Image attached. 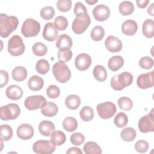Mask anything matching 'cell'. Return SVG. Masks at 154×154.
Returning a JSON list of instances; mask_svg holds the SVG:
<instances>
[{
    "label": "cell",
    "instance_id": "cell-1",
    "mask_svg": "<svg viewBox=\"0 0 154 154\" xmlns=\"http://www.w3.org/2000/svg\"><path fill=\"white\" fill-rule=\"evenodd\" d=\"M19 24L18 19L14 16L6 14H0V35L3 38L8 37L11 33L16 30Z\"/></svg>",
    "mask_w": 154,
    "mask_h": 154
},
{
    "label": "cell",
    "instance_id": "cell-2",
    "mask_svg": "<svg viewBox=\"0 0 154 154\" xmlns=\"http://www.w3.org/2000/svg\"><path fill=\"white\" fill-rule=\"evenodd\" d=\"M133 81L132 75L128 72H123L118 75L112 76L111 79V86L116 91L122 90L125 87L130 85Z\"/></svg>",
    "mask_w": 154,
    "mask_h": 154
},
{
    "label": "cell",
    "instance_id": "cell-3",
    "mask_svg": "<svg viewBox=\"0 0 154 154\" xmlns=\"http://www.w3.org/2000/svg\"><path fill=\"white\" fill-rule=\"evenodd\" d=\"M52 73L56 80L60 83L67 82L71 77V72L66 63L59 61L52 67Z\"/></svg>",
    "mask_w": 154,
    "mask_h": 154
},
{
    "label": "cell",
    "instance_id": "cell-4",
    "mask_svg": "<svg viewBox=\"0 0 154 154\" xmlns=\"http://www.w3.org/2000/svg\"><path fill=\"white\" fill-rule=\"evenodd\" d=\"M20 114V108L16 103H8L0 108V118L2 120H14Z\"/></svg>",
    "mask_w": 154,
    "mask_h": 154
},
{
    "label": "cell",
    "instance_id": "cell-5",
    "mask_svg": "<svg viewBox=\"0 0 154 154\" xmlns=\"http://www.w3.org/2000/svg\"><path fill=\"white\" fill-rule=\"evenodd\" d=\"M40 23L32 18L26 19L21 28V32L25 37H35L40 32Z\"/></svg>",
    "mask_w": 154,
    "mask_h": 154
},
{
    "label": "cell",
    "instance_id": "cell-6",
    "mask_svg": "<svg viewBox=\"0 0 154 154\" xmlns=\"http://www.w3.org/2000/svg\"><path fill=\"white\" fill-rule=\"evenodd\" d=\"M8 51L13 56H20L25 50V46L22 38L18 35L12 36L8 42Z\"/></svg>",
    "mask_w": 154,
    "mask_h": 154
},
{
    "label": "cell",
    "instance_id": "cell-7",
    "mask_svg": "<svg viewBox=\"0 0 154 154\" xmlns=\"http://www.w3.org/2000/svg\"><path fill=\"white\" fill-rule=\"evenodd\" d=\"M96 109L99 116L105 120L113 117L117 111L115 104L111 102L99 103L96 106Z\"/></svg>",
    "mask_w": 154,
    "mask_h": 154
},
{
    "label": "cell",
    "instance_id": "cell-8",
    "mask_svg": "<svg viewBox=\"0 0 154 154\" xmlns=\"http://www.w3.org/2000/svg\"><path fill=\"white\" fill-rule=\"evenodd\" d=\"M56 148V146L48 140H40L35 142L32 146V150L36 153L51 154L53 153Z\"/></svg>",
    "mask_w": 154,
    "mask_h": 154
},
{
    "label": "cell",
    "instance_id": "cell-9",
    "mask_svg": "<svg viewBox=\"0 0 154 154\" xmlns=\"http://www.w3.org/2000/svg\"><path fill=\"white\" fill-rule=\"evenodd\" d=\"M90 22L91 19L88 14L82 17H76L72 22V30L76 34H81L85 31Z\"/></svg>",
    "mask_w": 154,
    "mask_h": 154
},
{
    "label": "cell",
    "instance_id": "cell-10",
    "mask_svg": "<svg viewBox=\"0 0 154 154\" xmlns=\"http://www.w3.org/2000/svg\"><path fill=\"white\" fill-rule=\"evenodd\" d=\"M139 130L142 133H147L154 131V114L153 109L150 112L142 117L138 123Z\"/></svg>",
    "mask_w": 154,
    "mask_h": 154
},
{
    "label": "cell",
    "instance_id": "cell-11",
    "mask_svg": "<svg viewBox=\"0 0 154 154\" xmlns=\"http://www.w3.org/2000/svg\"><path fill=\"white\" fill-rule=\"evenodd\" d=\"M46 103V100L42 95L31 96L26 98L24 102L25 108L28 110H35L43 107Z\"/></svg>",
    "mask_w": 154,
    "mask_h": 154
},
{
    "label": "cell",
    "instance_id": "cell-12",
    "mask_svg": "<svg viewBox=\"0 0 154 154\" xmlns=\"http://www.w3.org/2000/svg\"><path fill=\"white\" fill-rule=\"evenodd\" d=\"M153 72H150L140 75L137 79V84L141 89H147L153 86Z\"/></svg>",
    "mask_w": 154,
    "mask_h": 154
},
{
    "label": "cell",
    "instance_id": "cell-13",
    "mask_svg": "<svg viewBox=\"0 0 154 154\" xmlns=\"http://www.w3.org/2000/svg\"><path fill=\"white\" fill-rule=\"evenodd\" d=\"M91 64V57L85 53L79 54L75 58V65L77 69L80 71L86 70Z\"/></svg>",
    "mask_w": 154,
    "mask_h": 154
},
{
    "label": "cell",
    "instance_id": "cell-14",
    "mask_svg": "<svg viewBox=\"0 0 154 154\" xmlns=\"http://www.w3.org/2000/svg\"><path fill=\"white\" fill-rule=\"evenodd\" d=\"M93 14L96 20L103 22L109 17L110 15V10L106 5L100 4L96 5L93 8Z\"/></svg>",
    "mask_w": 154,
    "mask_h": 154
},
{
    "label": "cell",
    "instance_id": "cell-15",
    "mask_svg": "<svg viewBox=\"0 0 154 154\" xmlns=\"http://www.w3.org/2000/svg\"><path fill=\"white\" fill-rule=\"evenodd\" d=\"M105 46L108 51L111 52H119L122 49V41L117 37L109 35L105 41Z\"/></svg>",
    "mask_w": 154,
    "mask_h": 154
},
{
    "label": "cell",
    "instance_id": "cell-16",
    "mask_svg": "<svg viewBox=\"0 0 154 154\" xmlns=\"http://www.w3.org/2000/svg\"><path fill=\"white\" fill-rule=\"evenodd\" d=\"M17 137L23 140L31 139L34 134V131L31 125L28 123L21 124L17 129Z\"/></svg>",
    "mask_w": 154,
    "mask_h": 154
},
{
    "label": "cell",
    "instance_id": "cell-17",
    "mask_svg": "<svg viewBox=\"0 0 154 154\" xmlns=\"http://www.w3.org/2000/svg\"><path fill=\"white\" fill-rule=\"evenodd\" d=\"M58 31L52 22L46 23L44 26L42 35L43 38L49 42H53L58 38Z\"/></svg>",
    "mask_w": 154,
    "mask_h": 154
},
{
    "label": "cell",
    "instance_id": "cell-18",
    "mask_svg": "<svg viewBox=\"0 0 154 154\" xmlns=\"http://www.w3.org/2000/svg\"><path fill=\"white\" fill-rule=\"evenodd\" d=\"M5 94L7 98L11 100H17L22 97L23 90L21 87L18 85H11L7 88Z\"/></svg>",
    "mask_w": 154,
    "mask_h": 154
},
{
    "label": "cell",
    "instance_id": "cell-19",
    "mask_svg": "<svg viewBox=\"0 0 154 154\" xmlns=\"http://www.w3.org/2000/svg\"><path fill=\"white\" fill-rule=\"evenodd\" d=\"M138 29V25L135 20H126L122 25V31L126 35H134Z\"/></svg>",
    "mask_w": 154,
    "mask_h": 154
},
{
    "label": "cell",
    "instance_id": "cell-20",
    "mask_svg": "<svg viewBox=\"0 0 154 154\" xmlns=\"http://www.w3.org/2000/svg\"><path fill=\"white\" fill-rule=\"evenodd\" d=\"M39 132L45 137L51 136L52 133L55 131V127L53 122L48 120H43L38 125Z\"/></svg>",
    "mask_w": 154,
    "mask_h": 154
},
{
    "label": "cell",
    "instance_id": "cell-21",
    "mask_svg": "<svg viewBox=\"0 0 154 154\" xmlns=\"http://www.w3.org/2000/svg\"><path fill=\"white\" fill-rule=\"evenodd\" d=\"M44 85L43 79L39 76L33 75L28 81V88L32 91H39Z\"/></svg>",
    "mask_w": 154,
    "mask_h": 154
},
{
    "label": "cell",
    "instance_id": "cell-22",
    "mask_svg": "<svg viewBox=\"0 0 154 154\" xmlns=\"http://www.w3.org/2000/svg\"><path fill=\"white\" fill-rule=\"evenodd\" d=\"M58 111V108L57 105L51 102H48L41 108L42 114L46 117H54Z\"/></svg>",
    "mask_w": 154,
    "mask_h": 154
},
{
    "label": "cell",
    "instance_id": "cell-23",
    "mask_svg": "<svg viewBox=\"0 0 154 154\" xmlns=\"http://www.w3.org/2000/svg\"><path fill=\"white\" fill-rule=\"evenodd\" d=\"M124 64V60L122 57L119 55L113 56L109 58L108 62V68L113 71L116 72L122 67Z\"/></svg>",
    "mask_w": 154,
    "mask_h": 154
},
{
    "label": "cell",
    "instance_id": "cell-24",
    "mask_svg": "<svg viewBox=\"0 0 154 154\" xmlns=\"http://www.w3.org/2000/svg\"><path fill=\"white\" fill-rule=\"evenodd\" d=\"M142 31L147 38H152L154 36V21L149 19L144 20L142 26Z\"/></svg>",
    "mask_w": 154,
    "mask_h": 154
},
{
    "label": "cell",
    "instance_id": "cell-25",
    "mask_svg": "<svg viewBox=\"0 0 154 154\" xmlns=\"http://www.w3.org/2000/svg\"><path fill=\"white\" fill-rule=\"evenodd\" d=\"M73 45V42L70 37L67 34H63L60 35L57 40L56 47L58 49H61L63 48H71Z\"/></svg>",
    "mask_w": 154,
    "mask_h": 154
},
{
    "label": "cell",
    "instance_id": "cell-26",
    "mask_svg": "<svg viewBox=\"0 0 154 154\" xmlns=\"http://www.w3.org/2000/svg\"><path fill=\"white\" fill-rule=\"evenodd\" d=\"M27 70L25 67L23 66L16 67L11 72L12 78L16 81H22L26 78Z\"/></svg>",
    "mask_w": 154,
    "mask_h": 154
},
{
    "label": "cell",
    "instance_id": "cell-27",
    "mask_svg": "<svg viewBox=\"0 0 154 154\" xmlns=\"http://www.w3.org/2000/svg\"><path fill=\"white\" fill-rule=\"evenodd\" d=\"M81 104L80 97L76 94L69 95L65 99L66 106L71 110L76 109Z\"/></svg>",
    "mask_w": 154,
    "mask_h": 154
},
{
    "label": "cell",
    "instance_id": "cell-28",
    "mask_svg": "<svg viewBox=\"0 0 154 154\" xmlns=\"http://www.w3.org/2000/svg\"><path fill=\"white\" fill-rule=\"evenodd\" d=\"M84 153L86 154H100L102 149L94 141H88L83 147Z\"/></svg>",
    "mask_w": 154,
    "mask_h": 154
},
{
    "label": "cell",
    "instance_id": "cell-29",
    "mask_svg": "<svg viewBox=\"0 0 154 154\" xmlns=\"http://www.w3.org/2000/svg\"><path fill=\"white\" fill-rule=\"evenodd\" d=\"M93 74L94 78L99 82L104 81L107 78V72L102 65L96 66L93 69Z\"/></svg>",
    "mask_w": 154,
    "mask_h": 154
},
{
    "label": "cell",
    "instance_id": "cell-30",
    "mask_svg": "<svg viewBox=\"0 0 154 154\" xmlns=\"http://www.w3.org/2000/svg\"><path fill=\"white\" fill-rule=\"evenodd\" d=\"M120 136L122 139L126 142L132 141L137 136V132L132 127H127L124 128L121 133Z\"/></svg>",
    "mask_w": 154,
    "mask_h": 154
},
{
    "label": "cell",
    "instance_id": "cell-31",
    "mask_svg": "<svg viewBox=\"0 0 154 154\" xmlns=\"http://www.w3.org/2000/svg\"><path fill=\"white\" fill-rule=\"evenodd\" d=\"M119 10L123 16H128L131 14L134 10L133 4L128 1L122 2L119 6Z\"/></svg>",
    "mask_w": 154,
    "mask_h": 154
},
{
    "label": "cell",
    "instance_id": "cell-32",
    "mask_svg": "<svg viewBox=\"0 0 154 154\" xmlns=\"http://www.w3.org/2000/svg\"><path fill=\"white\" fill-rule=\"evenodd\" d=\"M63 127L67 132H73L78 127L77 120L73 117H67L63 122Z\"/></svg>",
    "mask_w": 154,
    "mask_h": 154
},
{
    "label": "cell",
    "instance_id": "cell-33",
    "mask_svg": "<svg viewBox=\"0 0 154 154\" xmlns=\"http://www.w3.org/2000/svg\"><path fill=\"white\" fill-rule=\"evenodd\" d=\"M66 137L64 132L61 131H54L51 135V141L55 146H61L66 141Z\"/></svg>",
    "mask_w": 154,
    "mask_h": 154
},
{
    "label": "cell",
    "instance_id": "cell-34",
    "mask_svg": "<svg viewBox=\"0 0 154 154\" xmlns=\"http://www.w3.org/2000/svg\"><path fill=\"white\" fill-rule=\"evenodd\" d=\"M93 109L88 106H84L79 112V116L82 120L84 122H89L94 117Z\"/></svg>",
    "mask_w": 154,
    "mask_h": 154
},
{
    "label": "cell",
    "instance_id": "cell-35",
    "mask_svg": "<svg viewBox=\"0 0 154 154\" xmlns=\"http://www.w3.org/2000/svg\"><path fill=\"white\" fill-rule=\"evenodd\" d=\"M13 130L10 126L8 125H2L0 127L1 140L3 141H8L12 138Z\"/></svg>",
    "mask_w": 154,
    "mask_h": 154
},
{
    "label": "cell",
    "instance_id": "cell-36",
    "mask_svg": "<svg viewBox=\"0 0 154 154\" xmlns=\"http://www.w3.org/2000/svg\"><path fill=\"white\" fill-rule=\"evenodd\" d=\"M72 55L73 53L72 51L70 50V49L67 48H63L60 49L57 54L58 59L60 61H63L64 63L70 61L72 57Z\"/></svg>",
    "mask_w": 154,
    "mask_h": 154
},
{
    "label": "cell",
    "instance_id": "cell-37",
    "mask_svg": "<svg viewBox=\"0 0 154 154\" xmlns=\"http://www.w3.org/2000/svg\"><path fill=\"white\" fill-rule=\"evenodd\" d=\"M50 69V65L46 60L40 59L38 60L35 64L36 71L42 75H45L48 72Z\"/></svg>",
    "mask_w": 154,
    "mask_h": 154
},
{
    "label": "cell",
    "instance_id": "cell-38",
    "mask_svg": "<svg viewBox=\"0 0 154 154\" xmlns=\"http://www.w3.org/2000/svg\"><path fill=\"white\" fill-rule=\"evenodd\" d=\"M105 35V29L99 25H96L92 29L90 34L91 38L96 42L101 40Z\"/></svg>",
    "mask_w": 154,
    "mask_h": 154
},
{
    "label": "cell",
    "instance_id": "cell-39",
    "mask_svg": "<svg viewBox=\"0 0 154 154\" xmlns=\"http://www.w3.org/2000/svg\"><path fill=\"white\" fill-rule=\"evenodd\" d=\"M32 51L34 55L38 57H42L45 55L47 53L48 48L45 44L41 42H36L33 45Z\"/></svg>",
    "mask_w": 154,
    "mask_h": 154
},
{
    "label": "cell",
    "instance_id": "cell-40",
    "mask_svg": "<svg viewBox=\"0 0 154 154\" xmlns=\"http://www.w3.org/2000/svg\"><path fill=\"white\" fill-rule=\"evenodd\" d=\"M114 122L118 128L125 127L128 122V117L124 112H119L114 119Z\"/></svg>",
    "mask_w": 154,
    "mask_h": 154
},
{
    "label": "cell",
    "instance_id": "cell-41",
    "mask_svg": "<svg viewBox=\"0 0 154 154\" xmlns=\"http://www.w3.org/2000/svg\"><path fill=\"white\" fill-rule=\"evenodd\" d=\"M118 105L119 108L124 111H129L132 109L133 106V102L132 100L128 97H122L119 99Z\"/></svg>",
    "mask_w": 154,
    "mask_h": 154
},
{
    "label": "cell",
    "instance_id": "cell-42",
    "mask_svg": "<svg viewBox=\"0 0 154 154\" xmlns=\"http://www.w3.org/2000/svg\"><path fill=\"white\" fill-rule=\"evenodd\" d=\"M54 25L57 30H65L68 26V21L66 17L63 16H58L54 19Z\"/></svg>",
    "mask_w": 154,
    "mask_h": 154
},
{
    "label": "cell",
    "instance_id": "cell-43",
    "mask_svg": "<svg viewBox=\"0 0 154 154\" xmlns=\"http://www.w3.org/2000/svg\"><path fill=\"white\" fill-rule=\"evenodd\" d=\"M55 13V12L54 8L51 6L43 7V8H42L40 12V16L45 20H49L52 19L54 16Z\"/></svg>",
    "mask_w": 154,
    "mask_h": 154
},
{
    "label": "cell",
    "instance_id": "cell-44",
    "mask_svg": "<svg viewBox=\"0 0 154 154\" xmlns=\"http://www.w3.org/2000/svg\"><path fill=\"white\" fill-rule=\"evenodd\" d=\"M74 13L76 17H82L88 14L87 8L80 2H78L75 4L74 7Z\"/></svg>",
    "mask_w": 154,
    "mask_h": 154
},
{
    "label": "cell",
    "instance_id": "cell-45",
    "mask_svg": "<svg viewBox=\"0 0 154 154\" xmlns=\"http://www.w3.org/2000/svg\"><path fill=\"white\" fill-rule=\"evenodd\" d=\"M139 66L144 69H150L153 66V60L150 57H143L139 60Z\"/></svg>",
    "mask_w": 154,
    "mask_h": 154
},
{
    "label": "cell",
    "instance_id": "cell-46",
    "mask_svg": "<svg viewBox=\"0 0 154 154\" xmlns=\"http://www.w3.org/2000/svg\"><path fill=\"white\" fill-rule=\"evenodd\" d=\"M57 7L60 11L67 12L72 7V1L70 0H58L57 2Z\"/></svg>",
    "mask_w": 154,
    "mask_h": 154
},
{
    "label": "cell",
    "instance_id": "cell-47",
    "mask_svg": "<svg viewBox=\"0 0 154 154\" xmlns=\"http://www.w3.org/2000/svg\"><path fill=\"white\" fill-rule=\"evenodd\" d=\"M46 94L51 99L57 98L60 94V89L56 85H51L46 89Z\"/></svg>",
    "mask_w": 154,
    "mask_h": 154
},
{
    "label": "cell",
    "instance_id": "cell-48",
    "mask_svg": "<svg viewBox=\"0 0 154 154\" xmlns=\"http://www.w3.org/2000/svg\"><path fill=\"white\" fill-rule=\"evenodd\" d=\"M70 140L72 144L75 146H79L84 142L85 137L80 132H75L71 135Z\"/></svg>",
    "mask_w": 154,
    "mask_h": 154
},
{
    "label": "cell",
    "instance_id": "cell-49",
    "mask_svg": "<svg viewBox=\"0 0 154 154\" xmlns=\"http://www.w3.org/2000/svg\"><path fill=\"white\" fill-rule=\"evenodd\" d=\"M149 148V144L145 140H138L135 144V149L138 153H146Z\"/></svg>",
    "mask_w": 154,
    "mask_h": 154
},
{
    "label": "cell",
    "instance_id": "cell-50",
    "mask_svg": "<svg viewBox=\"0 0 154 154\" xmlns=\"http://www.w3.org/2000/svg\"><path fill=\"white\" fill-rule=\"evenodd\" d=\"M1 74V82H0V87L2 88L5 85H6L8 82V74L7 71L4 70H0Z\"/></svg>",
    "mask_w": 154,
    "mask_h": 154
},
{
    "label": "cell",
    "instance_id": "cell-51",
    "mask_svg": "<svg viewBox=\"0 0 154 154\" xmlns=\"http://www.w3.org/2000/svg\"><path fill=\"white\" fill-rule=\"evenodd\" d=\"M67 154H73V153H75V154H82V150L78 147H72L69 148L67 152H66Z\"/></svg>",
    "mask_w": 154,
    "mask_h": 154
},
{
    "label": "cell",
    "instance_id": "cell-52",
    "mask_svg": "<svg viewBox=\"0 0 154 154\" xmlns=\"http://www.w3.org/2000/svg\"><path fill=\"white\" fill-rule=\"evenodd\" d=\"M149 2H150L149 0H137L136 4L137 6L140 8H144L147 7Z\"/></svg>",
    "mask_w": 154,
    "mask_h": 154
},
{
    "label": "cell",
    "instance_id": "cell-53",
    "mask_svg": "<svg viewBox=\"0 0 154 154\" xmlns=\"http://www.w3.org/2000/svg\"><path fill=\"white\" fill-rule=\"evenodd\" d=\"M153 6H154V4L152 3V4H151V5L147 8V13L149 14H150L151 16H154V14H153Z\"/></svg>",
    "mask_w": 154,
    "mask_h": 154
},
{
    "label": "cell",
    "instance_id": "cell-54",
    "mask_svg": "<svg viewBox=\"0 0 154 154\" xmlns=\"http://www.w3.org/2000/svg\"><path fill=\"white\" fill-rule=\"evenodd\" d=\"M85 2L87 3V4H88L89 5H93V4H94L95 3H96V2H97V1L96 0V1H85Z\"/></svg>",
    "mask_w": 154,
    "mask_h": 154
}]
</instances>
